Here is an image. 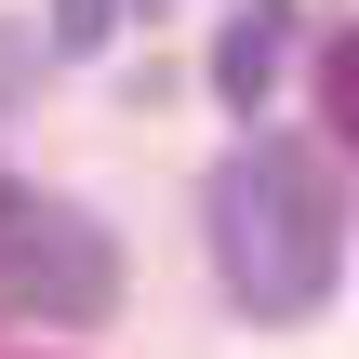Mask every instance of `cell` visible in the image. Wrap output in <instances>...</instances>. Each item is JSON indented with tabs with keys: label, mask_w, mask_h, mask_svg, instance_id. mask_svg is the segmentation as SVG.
I'll return each instance as SVG.
<instances>
[{
	"label": "cell",
	"mask_w": 359,
	"mask_h": 359,
	"mask_svg": "<svg viewBox=\"0 0 359 359\" xmlns=\"http://www.w3.org/2000/svg\"><path fill=\"white\" fill-rule=\"evenodd\" d=\"M333 253H346V187L320 147L293 133H253L226 173H213V266L253 320H306L333 293Z\"/></svg>",
	"instance_id": "6da1fadb"
},
{
	"label": "cell",
	"mask_w": 359,
	"mask_h": 359,
	"mask_svg": "<svg viewBox=\"0 0 359 359\" xmlns=\"http://www.w3.org/2000/svg\"><path fill=\"white\" fill-rule=\"evenodd\" d=\"M0 293L13 306H53V320H107L120 306V240L67 200H27L0 187Z\"/></svg>",
	"instance_id": "7a4b0ae2"
},
{
	"label": "cell",
	"mask_w": 359,
	"mask_h": 359,
	"mask_svg": "<svg viewBox=\"0 0 359 359\" xmlns=\"http://www.w3.org/2000/svg\"><path fill=\"white\" fill-rule=\"evenodd\" d=\"M280 53H293V13H280V0L226 13V40H213V93H226V107H266V93H280Z\"/></svg>",
	"instance_id": "3957f363"
},
{
	"label": "cell",
	"mask_w": 359,
	"mask_h": 359,
	"mask_svg": "<svg viewBox=\"0 0 359 359\" xmlns=\"http://www.w3.org/2000/svg\"><path fill=\"white\" fill-rule=\"evenodd\" d=\"M320 107H333V133L359 147V27L333 40V53H320Z\"/></svg>",
	"instance_id": "277c9868"
},
{
	"label": "cell",
	"mask_w": 359,
	"mask_h": 359,
	"mask_svg": "<svg viewBox=\"0 0 359 359\" xmlns=\"http://www.w3.org/2000/svg\"><path fill=\"white\" fill-rule=\"evenodd\" d=\"M53 27H67V40H107V0H67Z\"/></svg>",
	"instance_id": "5b68a950"
}]
</instances>
